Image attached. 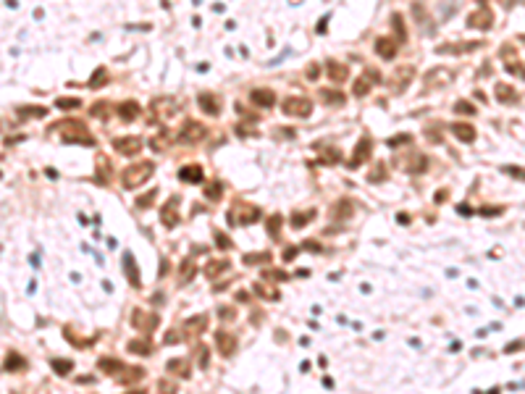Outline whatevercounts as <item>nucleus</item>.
<instances>
[{"label":"nucleus","mask_w":525,"mask_h":394,"mask_svg":"<svg viewBox=\"0 0 525 394\" xmlns=\"http://www.w3.org/2000/svg\"><path fill=\"white\" fill-rule=\"evenodd\" d=\"M152 171H155V163L152 160H140L137 166H129L126 171H124V187H129V189H134V187H140V184H145L147 179L152 176Z\"/></svg>","instance_id":"1"},{"label":"nucleus","mask_w":525,"mask_h":394,"mask_svg":"<svg viewBox=\"0 0 525 394\" xmlns=\"http://www.w3.org/2000/svg\"><path fill=\"white\" fill-rule=\"evenodd\" d=\"M228 218H231V224H255L260 218V208L250 203H234Z\"/></svg>","instance_id":"2"},{"label":"nucleus","mask_w":525,"mask_h":394,"mask_svg":"<svg viewBox=\"0 0 525 394\" xmlns=\"http://www.w3.org/2000/svg\"><path fill=\"white\" fill-rule=\"evenodd\" d=\"M281 111L287 116H310L312 111V103L307 97H300V95H292V97H284L281 103Z\"/></svg>","instance_id":"3"},{"label":"nucleus","mask_w":525,"mask_h":394,"mask_svg":"<svg viewBox=\"0 0 525 394\" xmlns=\"http://www.w3.org/2000/svg\"><path fill=\"white\" fill-rule=\"evenodd\" d=\"M155 323H158V315L155 313H145V310H134L132 313V326L140 328V331H152Z\"/></svg>","instance_id":"4"},{"label":"nucleus","mask_w":525,"mask_h":394,"mask_svg":"<svg viewBox=\"0 0 525 394\" xmlns=\"http://www.w3.org/2000/svg\"><path fill=\"white\" fill-rule=\"evenodd\" d=\"M467 24H470L473 29H489V26L494 24V13L489 11V8H478V11H473L470 16H467Z\"/></svg>","instance_id":"5"},{"label":"nucleus","mask_w":525,"mask_h":394,"mask_svg":"<svg viewBox=\"0 0 525 394\" xmlns=\"http://www.w3.org/2000/svg\"><path fill=\"white\" fill-rule=\"evenodd\" d=\"M113 148L121 155H137L142 148V140L140 137H118V140H113Z\"/></svg>","instance_id":"6"},{"label":"nucleus","mask_w":525,"mask_h":394,"mask_svg":"<svg viewBox=\"0 0 525 394\" xmlns=\"http://www.w3.org/2000/svg\"><path fill=\"white\" fill-rule=\"evenodd\" d=\"M205 323H208V315H195V318H189L187 323H184L181 334L187 339H197L202 331H205Z\"/></svg>","instance_id":"7"},{"label":"nucleus","mask_w":525,"mask_h":394,"mask_svg":"<svg viewBox=\"0 0 525 394\" xmlns=\"http://www.w3.org/2000/svg\"><path fill=\"white\" fill-rule=\"evenodd\" d=\"M142 376H145V371H142V368H137V365H124V368L113 376V379H116L118 384H124V387H129V384L140 381Z\"/></svg>","instance_id":"8"},{"label":"nucleus","mask_w":525,"mask_h":394,"mask_svg":"<svg viewBox=\"0 0 525 394\" xmlns=\"http://www.w3.org/2000/svg\"><path fill=\"white\" fill-rule=\"evenodd\" d=\"M205 132H208V129H205L202 124H197V121H187V124H184V129H181L179 134H181V140H184V142H197V140H202V137H205Z\"/></svg>","instance_id":"9"},{"label":"nucleus","mask_w":525,"mask_h":394,"mask_svg":"<svg viewBox=\"0 0 525 394\" xmlns=\"http://www.w3.org/2000/svg\"><path fill=\"white\" fill-rule=\"evenodd\" d=\"M176 205H179V200L176 197H171L168 203L163 205V210H160V218H163V224L168 226V229H173L179 224V216H176Z\"/></svg>","instance_id":"10"},{"label":"nucleus","mask_w":525,"mask_h":394,"mask_svg":"<svg viewBox=\"0 0 525 394\" xmlns=\"http://www.w3.org/2000/svg\"><path fill=\"white\" fill-rule=\"evenodd\" d=\"M216 342H218V350H221V355H234V350H236V336L234 334H226V331H218L216 334Z\"/></svg>","instance_id":"11"},{"label":"nucleus","mask_w":525,"mask_h":394,"mask_svg":"<svg viewBox=\"0 0 525 394\" xmlns=\"http://www.w3.org/2000/svg\"><path fill=\"white\" fill-rule=\"evenodd\" d=\"M124 271H126V279H129V284L132 287H140V268L134 265V255L132 252H124Z\"/></svg>","instance_id":"12"},{"label":"nucleus","mask_w":525,"mask_h":394,"mask_svg":"<svg viewBox=\"0 0 525 394\" xmlns=\"http://www.w3.org/2000/svg\"><path fill=\"white\" fill-rule=\"evenodd\" d=\"M375 81H378V74H375V71L371 69V74H363L360 79L355 81L352 92H355V95H365V92H371V87L375 84Z\"/></svg>","instance_id":"13"},{"label":"nucleus","mask_w":525,"mask_h":394,"mask_svg":"<svg viewBox=\"0 0 525 394\" xmlns=\"http://www.w3.org/2000/svg\"><path fill=\"white\" fill-rule=\"evenodd\" d=\"M371 148H373V145H371V137H363V140L357 142V148H355V158L349 160V166H352V168H355V166H360V163L368 158V155H371Z\"/></svg>","instance_id":"14"},{"label":"nucleus","mask_w":525,"mask_h":394,"mask_svg":"<svg viewBox=\"0 0 525 394\" xmlns=\"http://www.w3.org/2000/svg\"><path fill=\"white\" fill-rule=\"evenodd\" d=\"M200 108L210 116H218L221 113V100L213 95V92H202L200 95Z\"/></svg>","instance_id":"15"},{"label":"nucleus","mask_w":525,"mask_h":394,"mask_svg":"<svg viewBox=\"0 0 525 394\" xmlns=\"http://www.w3.org/2000/svg\"><path fill=\"white\" fill-rule=\"evenodd\" d=\"M412 66H402V69H397V74H394V79H391V87L394 89H404L412 81Z\"/></svg>","instance_id":"16"},{"label":"nucleus","mask_w":525,"mask_h":394,"mask_svg":"<svg viewBox=\"0 0 525 394\" xmlns=\"http://www.w3.org/2000/svg\"><path fill=\"white\" fill-rule=\"evenodd\" d=\"M447 81H452V71H449V69H434L426 77V84L428 87H439V84H447Z\"/></svg>","instance_id":"17"},{"label":"nucleus","mask_w":525,"mask_h":394,"mask_svg":"<svg viewBox=\"0 0 525 394\" xmlns=\"http://www.w3.org/2000/svg\"><path fill=\"white\" fill-rule=\"evenodd\" d=\"M452 134L459 142H473L475 140V129L470 124H452Z\"/></svg>","instance_id":"18"},{"label":"nucleus","mask_w":525,"mask_h":394,"mask_svg":"<svg viewBox=\"0 0 525 394\" xmlns=\"http://www.w3.org/2000/svg\"><path fill=\"white\" fill-rule=\"evenodd\" d=\"M179 176L184 181H189V184H200V181H202V168L200 166H184L179 171Z\"/></svg>","instance_id":"19"},{"label":"nucleus","mask_w":525,"mask_h":394,"mask_svg":"<svg viewBox=\"0 0 525 394\" xmlns=\"http://www.w3.org/2000/svg\"><path fill=\"white\" fill-rule=\"evenodd\" d=\"M428 166V160H426V155H420V153H412V158L404 163V168H407L410 173H420V171H426Z\"/></svg>","instance_id":"20"},{"label":"nucleus","mask_w":525,"mask_h":394,"mask_svg":"<svg viewBox=\"0 0 525 394\" xmlns=\"http://www.w3.org/2000/svg\"><path fill=\"white\" fill-rule=\"evenodd\" d=\"M375 50H378L381 58H394L397 56V45H394L391 40H386V37H381L378 42H375Z\"/></svg>","instance_id":"21"},{"label":"nucleus","mask_w":525,"mask_h":394,"mask_svg":"<svg viewBox=\"0 0 525 394\" xmlns=\"http://www.w3.org/2000/svg\"><path fill=\"white\" fill-rule=\"evenodd\" d=\"M118 113H121V118H124V121H132V118H137V116H140V105H137L134 100H126V103H121V105H118Z\"/></svg>","instance_id":"22"},{"label":"nucleus","mask_w":525,"mask_h":394,"mask_svg":"<svg viewBox=\"0 0 525 394\" xmlns=\"http://www.w3.org/2000/svg\"><path fill=\"white\" fill-rule=\"evenodd\" d=\"M326 69H328V77L334 79V81H342L347 79V66H342V63H336V61H326Z\"/></svg>","instance_id":"23"},{"label":"nucleus","mask_w":525,"mask_h":394,"mask_svg":"<svg viewBox=\"0 0 525 394\" xmlns=\"http://www.w3.org/2000/svg\"><path fill=\"white\" fill-rule=\"evenodd\" d=\"M252 100H255L257 105H263V108H271L276 103V97H273L271 89H252Z\"/></svg>","instance_id":"24"},{"label":"nucleus","mask_w":525,"mask_h":394,"mask_svg":"<svg viewBox=\"0 0 525 394\" xmlns=\"http://www.w3.org/2000/svg\"><path fill=\"white\" fill-rule=\"evenodd\" d=\"M224 271H228V260H210L202 273H205L208 279H216L218 273H224Z\"/></svg>","instance_id":"25"},{"label":"nucleus","mask_w":525,"mask_h":394,"mask_svg":"<svg viewBox=\"0 0 525 394\" xmlns=\"http://www.w3.org/2000/svg\"><path fill=\"white\" fill-rule=\"evenodd\" d=\"M496 100L499 103H518V95H515V89L507 87V84H496Z\"/></svg>","instance_id":"26"},{"label":"nucleus","mask_w":525,"mask_h":394,"mask_svg":"<svg viewBox=\"0 0 525 394\" xmlns=\"http://www.w3.org/2000/svg\"><path fill=\"white\" fill-rule=\"evenodd\" d=\"M320 100H323L326 105H342L344 92H339V89H320Z\"/></svg>","instance_id":"27"},{"label":"nucleus","mask_w":525,"mask_h":394,"mask_svg":"<svg viewBox=\"0 0 525 394\" xmlns=\"http://www.w3.org/2000/svg\"><path fill=\"white\" fill-rule=\"evenodd\" d=\"M349 216H352V203H349V200H339L336 208H334V218L336 221H344Z\"/></svg>","instance_id":"28"},{"label":"nucleus","mask_w":525,"mask_h":394,"mask_svg":"<svg viewBox=\"0 0 525 394\" xmlns=\"http://www.w3.org/2000/svg\"><path fill=\"white\" fill-rule=\"evenodd\" d=\"M100 368H103L105 373H110V376H116L118 371L124 368V363L121 360H113V357H103V360H100Z\"/></svg>","instance_id":"29"},{"label":"nucleus","mask_w":525,"mask_h":394,"mask_svg":"<svg viewBox=\"0 0 525 394\" xmlns=\"http://www.w3.org/2000/svg\"><path fill=\"white\" fill-rule=\"evenodd\" d=\"M192 276H195V263H192L189 258L181 263V271H179V281L181 284H189L192 281Z\"/></svg>","instance_id":"30"},{"label":"nucleus","mask_w":525,"mask_h":394,"mask_svg":"<svg viewBox=\"0 0 525 394\" xmlns=\"http://www.w3.org/2000/svg\"><path fill=\"white\" fill-rule=\"evenodd\" d=\"M129 352H134V355H150L152 352V347H150V342H145V339H140V342H129Z\"/></svg>","instance_id":"31"},{"label":"nucleus","mask_w":525,"mask_h":394,"mask_svg":"<svg viewBox=\"0 0 525 394\" xmlns=\"http://www.w3.org/2000/svg\"><path fill=\"white\" fill-rule=\"evenodd\" d=\"M221 195H224V187H221V181H210V184L205 187V197L208 200H221Z\"/></svg>","instance_id":"32"},{"label":"nucleus","mask_w":525,"mask_h":394,"mask_svg":"<svg viewBox=\"0 0 525 394\" xmlns=\"http://www.w3.org/2000/svg\"><path fill=\"white\" fill-rule=\"evenodd\" d=\"M255 292H257L260 297H265V300H279V292H276L273 287H268L265 281H263V284H255Z\"/></svg>","instance_id":"33"},{"label":"nucleus","mask_w":525,"mask_h":394,"mask_svg":"<svg viewBox=\"0 0 525 394\" xmlns=\"http://www.w3.org/2000/svg\"><path fill=\"white\" fill-rule=\"evenodd\" d=\"M168 371L181 376V379H187V376H189V368H187V363H184V360H171L168 363Z\"/></svg>","instance_id":"34"},{"label":"nucleus","mask_w":525,"mask_h":394,"mask_svg":"<svg viewBox=\"0 0 525 394\" xmlns=\"http://www.w3.org/2000/svg\"><path fill=\"white\" fill-rule=\"evenodd\" d=\"M312 216H315V213H312V210H307V213H297V216L292 218V226H294V229H302V226H305V224L310 221Z\"/></svg>","instance_id":"35"},{"label":"nucleus","mask_w":525,"mask_h":394,"mask_svg":"<svg viewBox=\"0 0 525 394\" xmlns=\"http://www.w3.org/2000/svg\"><path fill=\"white\" fill-rule=\"evenodd\" d=\"M50 365L55 368V373H69L74 363H71V360H61V357H55V360H53Z\"/></svg>","instance_id":"36"},{"label":"nucleus","mask_w":525,"mask_h":394,"mask_svg":"<svg viewBox=\"0 0 525 394\" xmlns=\"http://www.w3.org/2000/svg\"><path fill=\"white\" fill-rule=\"evenodd\" d=\"M158 197V189H152V192H147V195H142L140 200H137V208H147V205H152V200Z\"/></svg>","instance_id":"37"},{"label":"nucleus","mask_w":525,"mask_h":394,"mask_svg":"<svg viewBox=\"0 0 525 394\" xmlns=\"http://www.w3.org/2000/svg\"><path fill=\"white\" fill-rule=\"evenodd\" d=\"M5 368H8V371H11V368H13V371H18V368H24V360H21V357H18V355H8V360H5Z\"/></svg>","instance_id":"38"},{"label":"nucleus","mask_w":525,"mask_h":394,"mask_svg":"<svg viewBox=\"0 0 525 394\" xmlns=\"http://www.w3.org/2000/svg\"><path fill=\"white\" fill-rule=\"evenodd\" d=\"M454 111H457V113H462V116H470V113H475V108H473L470 103H467V100H459V103L454 105Z\"/></svg>","instance_id":"39"},{"label":"nucleus","mask_w":525,"mask_h":394,"mask_svg":"<svg viewBox=\"0 0 525 394\" xmlns=\"http://www.w3.org/2000/svg\"><path fill=\"white\" fill-rule=\"evenodd\" d=\"M279 224H281L279 216H271L268 218V232H271V236H279Z\"/></svg>","instance_id":"40"},{"label":"nucleus","mask_w":525,"mask_h":394,"mask_svg":"<svg viewBox=\"0 0 525 394\" xmlns=\"http://www.w3.org/2000/svg\"><path fill=\"white\" fill-rule=\"evenodd\" d=\"M244 260L247 263H265V260H271V255L268 252H257V255H247Z\"/></svg>","instance_id":"41"},{"label":"nucleus","mask_w":525,"mask_h":394,"mask_svg":"<svg viewBox=\"0 0 525 394\" xmlns=\"http://www.w3.org/2000/svg\"><path fill=\"white\" fill-rule=\"evenodd\" d=\"M197 363H200V368L208 365V347L205 344H200V350H197Z\"/></svg>","instance_id":"42"},{"label":"nucleus","mask_w":525,"mask_h":394,"mask_svg":"<svg viewBox=\"0 0 525 394\" xmlns=\"http://www.w3.org/2000/svg\"><path fill=\"white\" fill-rule=\"evenodd\" d=\"M263 279H279V281H287V273H284V271H263Z\"/></svg>","instance_id":"43"},{"label":"nucleus","mask_w":525,"mask_h":394,"mask_svg":"<svg viewBox=\"0 0 525 394\" xmlns=\"http://www.w3.org/2000/svg\"><path fill=\"white\" fill-rule=\"evenodd\" d=\"M158 394H176V389H173L171 381H160L158 384Z\"/></svg>","instance_id":"44"},{"label":"nucleus","mask_w":525,"mask_h":394,"mask_svg":"<svg viewBox=\"0 0 525 394\" xmlns=\"http://www.w3.org/2000/svg\"><path fill=\"white\" fill-rule=\"evenodd\" d=\"M165 145H168V134L155 137V140H152V148H155V150H165Z\"/></svg>","instance_id":"45"},{"label":"nucleus","mask_w":525,"mask_h":394,"mask_svg":"<svg viewBox=\"0 0 525 394\" xmlns=\"http://www.w3.org/2000/svg\"><path fill=\"white\" fill-rule=\"evenodd\" d=\"M108 108H110V103H97V105H92V113L97 111V116H108V113H105Z\"/></svg>","instance_id":"46"},{"label":"nucleus","mask_w":525,"mask_h":394,"mask_svg":"<svg viewBox=\"0 0 525 394\" xmlns=\"http://www.w3.org/2000/svg\"><path fill=\"white\" fill-rule=\"evenodd\" d=\"M216 242H218V247H224V250H228V247H231V242H228L226 234H216Z\"/></svg>","instance_id":"47"},{"label":"nucleus","mask_w":525,"mask_h":394,"mask_svg":"<svg viewBox=\"0 0 525 394\" xmlns=\"http://www.w3.org/2000/svg\"><path fill=\"white\" fill-rule=\"evenodd\" d=\"M218 315L224 318V320H231L234 318V310L231 308H218Z\"/></svg>","instance_id":"48"},{"label":"nucleus","mask_w":525,"mask_h":394,"mask_svg":"<svg viewBox=\"0 0 525 394\" xmlns=\"http://www.w3.org/2000/svg\"><path fill=\"white\" fill-rule=\"evenodd\" d=\"M181 336H184V334H179L176 328H173V331L165 334V344H173V342H176V339H181Z\"/></svg>","instance_id":"49"},{"label":"nucleus","mask_w":525,"mask_h":394,"mask_svg":"<svg viewBox=\"0 0 525 394\" xmlns=\"http://www.w3.org/2000/svg\"><path fill=\"white\" fill-rule=\"evenodd\" d=\"M58 105H61V108H76L79 100H58Z\"/></svg>","instance_id":"50"},{"label":"nucleus","mask_w":525,"mask_h":394,"mask_svg":"<svg viewBox=\"0 0 525 394\" xmlns=\"http://www.w3.org/2000/svg\"><path fill=\"white\" fill-rule=\"evenodd\" d=\"M129 394H145V389H137V392H129Z\"/></svg>","instance_id":"51"}]
</instances>
